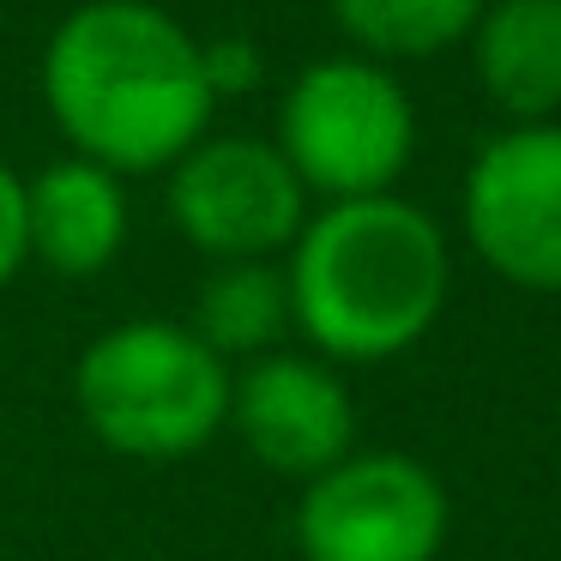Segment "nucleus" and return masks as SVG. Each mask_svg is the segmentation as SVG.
I'll list each match as a JSON object with an SVG mask.
<instances>
[{
	"instance_id": "nucleus-9",
	"label": "nucleus",
	"mask_w": 561,
	"mask_h": 561,
	"mask_svg": "<svg viewBox=\"0 0 561 561\" xmlns=\"http://www.w3.org/2000/svg\"><path fill=\"white\" fill-rule=\"evenodd\" d=\"M25 230L31 260H43L61 278H98L122 260L134 211L115 170L91 158H55L25 182Z\"/></svg>"
},
{
	"instance_id": "nucleus-4",
	"label": "nucleus",
	"mask_w": 561,
	"mask_h": 561,
	"mask_svg": "<svg viewBox=\"0 0 561 561\" xmlns=\"http://www.w3.org/2000/svg\"><path fill=\"white\" fill-rule=\"evenodd\" d=\"M272 146L284 151L296 182L327 206L392 194V182L416 158V103L387 73V61L320 55L284 91Z\"/></svg>"
},
{
	"instance_id": "nucleus-7",
	"label": "nucleus",
	"mask_w": 561,
	"mask_h": 561,
	"mask_svg": "<svg viewBox=\"0 0 561 561\" xmlns=\"http://www.w3.org/2000/svg\"><path fill=\"white\" fill-rule=\"evenodd\" d=\"M170 224L187 248L224 260H272L308 224V187L272 139H199L170 170Z\"/></svg>"
},
{
	"instance_id": "nucleus-1",
	"label": "nucleus",
	"mask_w": 561,
	"mask_h": 561,
	"mask_svg": "<svg viewBox=\"0 0 561 561\" xmlns=\"http://www.w3.org/2000/svg\"><path fill=\"white\" fill-rule=\"evenodd\" d=\"M49 103L73 158L115 175L175 170L211 127L199 37L151 0H85L43 49Z\"/></svg>"
},
{
	"instance_id": "nucleus-11",
	"label": "nucleus",
	"mask_w": 561,
	"mask_h": 561,
	"mask_svg": "<svg viewBox=\"0 0 561 561\" xmlns=\"http://www.w3.org/2000/svg\"><path fill=\"white\" fill-rule=\"evenodd\" d=\"M290 332V284L272 260H224L194 302V339L224 363H254Z\"/></svg>"
},
{
	"instance_id": "nucleus-6",
	"label": "nucleus",
	"mask_w": 561,
	"mask_h": 561,
	"mask_svg": "<svg viewBox=\"0 0 561 561\" xmlns=\"http://www.w3.org/2000/svg\"><path fill=\"white\" fill-rule=\"evenodd\" d=\"M471 254L513 290L561 296V127H501L459 187Z\"/></svg>"
},
{
	"instance_id": "nucleus-5",
	"label": "nucleus",
	"mask_w": 561,
	"mask_h": 561,
	"mask_svg": "<svg viewBox=\"0 0 561 561\" xmlns=\"http://www.w3.org/2000/svg\"><path fill=\"white\" fill-rule=\"evenodd\" d=\"M447 525V489L411 453H344L296 501L302 561H435Z\"/></svg>"
},
{
	"instance_id": "nucleus-2",
	"label": "nucleus",
	"mask_w": 561,
	"mask_h": 561,
	"mask_svg": "<svg viewBox=\"0 0 561 561\" xmlns=\"http://www.w3.org/2000/svg\"><path fill=\"white\" fill-rule=\"evenodd\" d=\"M290 320L314 356L387 363L435 332L453 290L440 224L404 194L332 199L290 242Z\"/></svg>"
},
{
	"instance_id": "nucleus-8",
	"label": "nucleus",
	"mask_w": 561,
	"mask_h": 561,
	"mask_svg": "<svg viewBox=\"0 0 561 561\" xmlns=\"http://www.w3.org/2000/svg\"><path fill=\"white\" fill-rule=\"evenodd\" d=\"M230 428L266 471L320 477L356 453V404L327 356L266 351L230 380Z\"/></svg>"
},
{
	"instance_id": "nucleus-13",
	"label": "nucleus",
	"mask_w": 561,
	"mask_h": 561,
	"mask_svg": "<svg viewBox=\"0 0 561 561\" xmlns=\"http://www.w3.org/2000/svg\"><path fill=\"white\" fill-rule=\"evenodd\" d=\"M199 67H206V85L218 103L266 85V49L254 37H206L199 43Z\"/></svg>"
},
{
	"instance_id": "nucleus-14",
	"label": "nucleus",
	"mask_w": 561,
	"mask_h": 561,
	"mask_svg": "<svg viewBox=\"0 0 561 561\" xmlns=\"http://www.w3.org/2000/svg\"><path fill=\"white\" fill-rule=\"evenodd\" d=\"M31 260V230H25V175L0 163V290L19 278Z\"/></svg>"
},
{
	"instance_id": "nucleus-10",
	"label": "nucleus",
	"mask_w": 561,
	"mask_h": 561,
	"mask_svg": "<svg viewBox=\"0 0 561 561\" xmlns=\"http://www.w3.org/2000/svg\"><path fill=\"white\" fill-rule=\"evenodd\" d=\"M477 91L513 127L561 115V0H489L471 31Z\"/></svg>"
},
{
	"instance_id": "nucleus-12",
	"label": "nucleus",
	"mask_w": 561,
	"mask_h": 561,
	"mask_svg": "<svg viewBox=\"0 0 561 561\" xmlns=\"http://www.w3.org/2000/svg\"><path fill=\"white\" fill-rule=\"evenodd\" d=\"M489 0H332L339 31L368 61H423L471 43Z\"/></svg>"
},
{
	"instance_id": "nucleus-3",
	"label": "nucleus",
	"mask_w": 561,
	"mask_h": 561,
	"mask_svg": "<svg viewBox=\"0 0 561 561\" xmlns=\"http://www.w3.org/2000/svg\"><path fill=\"white\" fill-rule=\"evenodd\" d=\"M230 363L182 320L139 314L98 332L73 363V404L110 453L170 465L230 428Z\"/></svg>"
}]
</instances>
